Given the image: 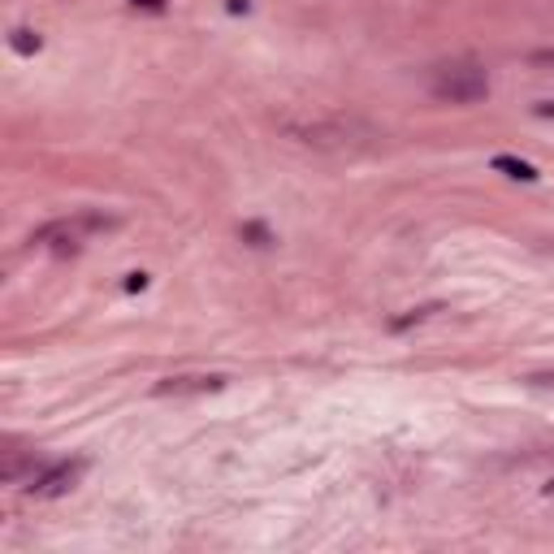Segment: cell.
Returning <instances> with one entry per match:
<instances>
[{"label":"cell","mask_w":554,"mask_h":554,"mask_svg":"<svg viewBox=\"0 0 554 554\" xmlns=\"http://www.w3.org/2000/svg\"><path fill=\"white\" fill-rule=\"evenodd\" d=\"M282 130L303 143V147H320V152H364V147H377L385 135L355 117V113H334V117H286Z\"/></svg>","instance_id":"obj_1"},{"label":"cell","mask_w":554,"mask_h":554,"mask_svg":"<svg viewBox=\"0 0 554 554\" xmlns=\"http://www.w3.org/2000/svg\"><path fill=\"white\" fill-rule=\"evenodd\" d=\"M429 91L441 104H476L489 95V74L476 61H446V66H433Z\"/></svg>","instance_id":"obj_2"},{"label":"cell","mask_w":554,"mask_h":554,"mask_svg":"<svg viewBox=\"0 0 554 554\" xmlns=\"http://www.w3.org/2000/svg\"><path fill=\"white\" fill-rule=\"evenodd\" d=\"M104 230H117V216H104V212H78V216H61V221H48L43 230L31 234L35 247H48L57 256H74L83 247L87 234H104Z\"/></svg>","instance_id":"obj_3"},{"label":"cell","mask_w":554,"mask_h":554,"mask_svg":"<svg viewBox=\"0 0 554 554\" xmlns=\"http://www.w3.org/2000/svg\"><path fill=\"white\" fill-rule=\"evenodd\" d=\"M83 472H87V459H57V464H43V468L26 481V493H35V498H61V493H70V489L83 481Z\"/></svg>","instance_id":"obj_4"},{"label":"cell","mask_w":554,"mask_h":554,"mask_svg":"<svg viewBox=\"0 0 554 554\" xmlns=\"http://www.w3.org/2000/svg\"><path fill=\"white\" fill-rule=\"evenodd\" d=\"M216 390H226L221 372H178V377H164L152 385L156 399H195V394H216Z\"/></svg>","instance_id":"obj_5"},{"label":"cell","mask_w":554,"mask_h":554,"mask_svg":"<svg viewBox=\"0 0 554 554\" xmlns=\"http://www.w3.org/2000/svg\"><path fill=\"white\" fill-rule=\"evenodd\" d=\"M489 169L507 174V178H516V182H537V178H541L537 164H528V160H520V156H507V152H498V156L489 160Z\"/></svg>","instance_id":"obj_6"},{"label":"cell","mask_w":554,"mask_h":554,"mask_svg":"<svg viewBox=\"0 0 554 554\" xmlns=\"http://www.w3.org/2000/svg\"><path fill=\"white\" fill-rule=\"evenodd\" d=\"M239 239H243L247 247H256V251H264V247L277 243V234L264 226V221H243V226H239Z\"/></svg>","instance_id":"obj_7"},{"label":"cell","mask_w":554,"mask_h":554,"mask_svg":"<svg viewBox=\"0 0 554 554\" xmlns=\"http://www.w3.org/2000/svg\"><path fill=\"white\" fill-rule=\"evenodd\" d=\"M9 48L18 52V57H35V52L43 48V39H39V31H26V26H14V31H9Z\"/></svg>","instance_id":"obj_8"},{"label":"cell","mask_w":554,"mask_h":554,"mask_svg":"<svg viewBox=\"0 0 554 554\" xmlns=\"http://www.w3.org/2000/svg\"><path fill=\"white\" fill-rule=\"evenodd\" d=\"M441 312V303H424V308H412V312H403V316H394L390 320V329L394 334H403V329H412V325H424L429 316H437Z\"/></svg>","instance_id":"obj_9"},{"label":"cell","mask_w":554,"mask_h":554,"mask_svg":"<svg viewBox=\"0 0 554 554\" xmlns=\"http://www.w3.org/2000/svg\"><path fill=\"white\" fill-rule=\"evenodd\" d=\"M147 282H152V277H147V273H126V282H122V291H126V295H139V291H147Z\"/></svg>","instance_id":"obj_10"},{"label":"cell","mask_w":554,"mask_h":554,"mask_svg":"<svg viewBox=\"0 0 554 554\" xmlns=\"http://www.w3.org/2000/svg\"><path fill=\"white\" fill-rule=\"evenodd\" d=\"M533 113H537V117H554V100H537Z\"/></svg>","instance_id":"obj_11"},{"label":"cell","mask_w":554,"mask_h":554,"mask_svg":"<svg viewBox=\"0 0 554 554\" xmlns=\"http://www.w3.org/2000/svg\"><path fill=\"white\" fill-rule=\"evenodd\" d=\"M130 5H135V9H164L169 0H130Z\"/></svg>","instance_id":"obj_12"},{"label":"cell","mask_w":554,"mask_h":554,"mask_svg":"<svg viewBox=\"0 0 554 554\" xmlns=\"http://www.w3.org/2000/svg\"><path fill=\"white\" fill-rule=\"evenodd\" d=\"M226 9H230V14H247V9H251V0H226Z\"/></svg>","instance_id":"obj_13"},{"label":"cell","mask_w":554,"mask_h":554,"mask_svg":"<svg viewBox=\"0 0 554 554\" xmlns=\"http://www.w3.org/2000/svg\"><path fill=\"white\" fill-rule=\"evenodd\" d=\"M533 385H554V372H528Z\"/></svg>","instance_id":"obj_14"},{"label":"cell","mask_w":554,"mask_h":554,"mask_svg":"<svg viewBox=\"0 0 554 554\" xmlns=\"http://www.w3.org/2000/svg\"><path fill=\"white\" fill-rule=\"evenodd\" d=\"M533 61H537V66H554V52H537Z\"/></svg>","instance_id":"obj_15"},{"label":"cell","mask_w":554,"mask_h":554,"mask_svg":"<svg viewBox=\"0 0 554 554\" xmlns=\"http://www.w3.org/2000/svg\"><path fill=\"white\" fill-rule=\"evenodd\" d=\"M545 498H554V476H550V485H545Z\"/></svg>","instance_id":"obj_16"}]
</instances>
